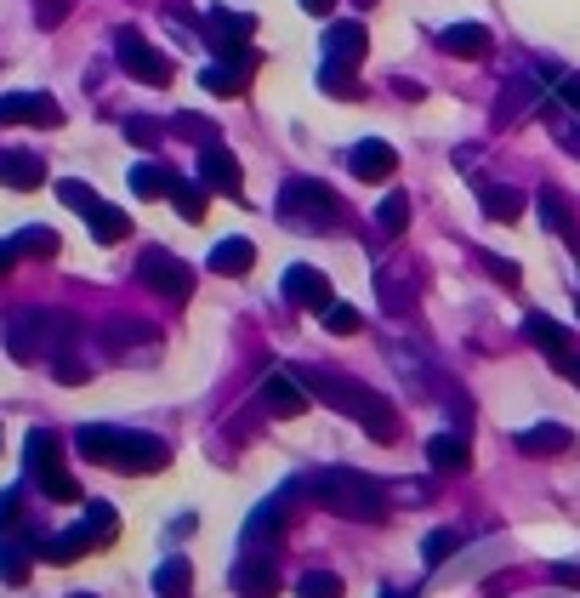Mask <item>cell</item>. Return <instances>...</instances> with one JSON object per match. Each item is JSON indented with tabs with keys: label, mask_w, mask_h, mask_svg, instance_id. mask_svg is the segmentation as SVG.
Returning <instances> with one entry per match:
<instances>
[{
	"label": "cell",
	"mask_w": 580,
	"mask_h": 598,
	"mask_svg": "<svg viewBox=\"0 0 580 598\" xmlns=\"http://www.w3.org/2000/svg\"><path fill=\"white\" fill-rule=\"evenodd\" d=\"M296 377L307 382V393H314L319 405H330V411H341L348 422H359L375 445H393V439H398V411H393L375 388L341 377V371H296Z\"/></svg>",
	"instance_id": "6da1fadb"
},
{
	"label": "cell",
	"mask_w": 580,
	"mask_h": 598,
	"mask_svg": "<svg viewBox=\"0 0 580 598\" xmlns=\"http://www.w3.org/2000/svg\"><path fill=\"white\" fill-rule=\"evenodd\" d=\"M75 445L86 461L114 468V474H160L171 461V445L160 434H136V427H114V422H86Z\"/></svg>",
	"instance_id": "7a4b0ae2"
},
{
	"label": "cell",
	"mask_w": 580,
	"mask_h": 598,
	"mask_svg": "<svg viewBox=\"0 0 580 598\" xmlns=\"http://www.w3.org/2000/svg\"><path fill=\"white\" fill-rule=\"evenodd\" d=\"M307 496L336 519H364V524L387 519V490L375 479H364V474H353V468H319L314 479H307Z\"/></svg>",
	"instance_id": "3957f363"
},
{
	"label": "cell",
	"mask_w": 580,
	"mask_h": 598,
	"mask_svg": "<svg viewBox=\"0 0 580 598\" xmlns=\"http://www.w3.org/2000/svg\"><path fill=\"white\" fill-rule=\"evenodd\" d=\"M114 530H120L114 508H109V502H91V513H86L75 530L52 536L41 558H52V564H75V558H80V553H91V547H109V542H114Z\"/></svg>",
	"instance_id": "277c9868"
},
{
	"label": "cell",
	"mask_w": 580,
	"mask_h": 598,
	"mask_svg": "<svg viewBox=\"0 0 580 598\" xmlns=\"http://www.w3.org/2000/svg\"><path fill=\"white\" fill-rule=\"evenodd\" d=\"M280 211H285L296 228H330V222L341 217L336 194H330L325 183H314V177H291V183L280 188Z\"/></svg>",
	"instance_id": "5b68a950"
},
{
	"label": "cell",
	"mask_w": 580,
	"mask_h": 598,
	"mask_svg": "<svg viewBox=\"0 0 580 598\" xmlns=\"http://www.w3.org/2000/svg\"><path fill=\"white\" fill-rule=\"evenodd\" d=\"M23 456H29V474L34 485H41L52 502H80V485L63 474V461H57V439L46 434V427H34V434L23 439Z\"/></svg>",
	"instance_id": "8992f818"
},
{
	"label": "cell",
	"mask_w": 580,
	"mask_h": 598,
	"mask_svg": "<svg viewBox=\"0 0 580 598\" xmlns=\"http://www.w3.org/2000/svg\"><path fill=\"white\" fill-rule=\"evenodd\" d=\"M114 57H120V69L131 80H143V86H171V80H177V63H171L160 46H149L136 29H120V35H114Z\"/></svg>",
	"instance_id": "52a82bcc"
},
{
	"label": "cell",
	"mask_w": 580,
	"mask_h": 598,
	"mask_svg": "<svg viewBox=\"0 0 580 598\" xmlns=\"http://www.w3.org/2000/svg\"><path fill=\"white\" fill-rule=\"evenodd\" d=\"M136 280H143L154 296H165V303H188V296H194V269L183 257L160 251V246L136 257Z\"/></svg>",
	"instance_id": "ba28073f"
},
{
	"label": "cell",
	"mask_w": 580,
	"mask_h": 598,
	"mask_svg": "<svg viewBox=\"0 0 580 598\" xmlns=\"http://www.w3.org/2000/svg\"><path fill=\"white\" fill-rule=\"evenodd\" d=\"M256 63H262L256 46H239V52H228L222 63H211V69L199 75V86L211 91V97H245V91H251V75H256Z\"/></svg>",
	"instance_id": "9c48e42d"
},
{
	"label": "cell",
	"mask_w": 580,
	"mask_h": 598,
	"mask_svg": "<svg viewBox=\"0 0 580 598\" xmlns=\"http://www.w3.org/2000/svg\"><path fill=\"white\" fill-rule=\"evenodd\" d=\"M228 581H233L239 598H273V592H280V570H273V553L256 547V542H245V553H239V564L228 570Z\"/></svg>",
	"instance_id": "30bf717a"
},
{
	"label": "cell",
	"mask_w": 580,
	"mask_h": 598,
	"mask_svg": "<svg viewBox=\"0 0 580 598\" xmlns=\"http://www.w3.org/2000/svg\"><path fill=\"white\" fill-rule=\"evenodd\" d=\"M256 393H262V405H267L273 416H302L307 405H314V393H307V382L291 371V365H273Z\"/></svg>",
	"instance_id": "8fae6325"
},
{
	"label": "cell",
	"mask_w": 580,
	"mask_h": 598,
	"mask_svg": "<svg viewBox=\"0 0 580 598\" xmlns=\"http://www.w3.org/2000/svg\"><path fill=\"white\" fill-rule=\"evenodd\" d=\"M0 126H63V109L46 91H7L0 97Z\"/></svg>",
	"instance_id": "7c38bea8"
},
{
	"label": "cell",
	"mask_w": 580,
	"mask_h": 598,
	"mask_svg": "<svg viewBox=\"0 0 580 598\" xmlns=\"http://www.w3.org/2000/svg\"><path fill=\"white\" fill-rule=\"evenodd\" d=\"M199 183L211 188V194H228V199L245 194V172H239V160L222 143H205L199 149Z\"/></svg>",
	"instance_id": "4fadbf2b"
},
{
	"label": "cell",
	"mask_w": 580,
	"mask_h": 598,
	"mask_svg": "<svg viewBox=\"0 0 580 598\" xmlns=\"http://www.w3.org/2000/svg\"><path fill=\"white\" fill-rule=\"evenodd\" d=\"M251 35H256V18H251V12H228V7H211V12H205V41H211L222 57L239 52V46H251Z\"/></svg>",
	"instance_id": "5bb4252c"
},
{
	"label": "cell",
	"mask_w": 580,
	"mask_h": 598,
	"mask_svg": "<svg viewBox=\"0 0 580 598\" xmlns=\"http://www.w3.org/2000/svg\"><path fill=\"white\" fill-rule=\"evenodd\" d=\"M285 296L296 308H307V314H325L336 296H330V280L319 274V269H307V262H291L285 269Z\"/></svg>",
	"instance_id": "9a60e30c"
},
{
	"label": "cell",
	"mask_w": 580,
	"mask_h": 598,
	"mask_svg": "<svg viewBox=\"0 0 580 598\" xmlns=\"http://www.w3.org/2000/svg\"><path fill=\"white\" fill-rule=\"evenodd\" d=\"M7 354L12 359H41L46 354V308H23L7 319Z\"/></svg>",
	"instance_id": "2e32d148"
},
{
	"label": "cell",
	"mask_w": 580,
	"mask_h": 598,
	"mask_svg": "<svg viewBox=\"0 0 580 598\" xmlns=\"http://www.w3.org/2000/svg\"><path fill=\"white\" fill-rule=\"evenodd\" d=\"M348 172H353L359 183H387V177L398 172V154H393V143H382V138H364V143L348 154Z\"/></svg>",
	"instance_id": "e0dca14e"
},
{
	"label": "cell",
	"mask_w": 580,
	"mask_h": 598,
	"mask_svg": "<svg viewBox=\"0 0 580 598\" xmlns=\"http://www.w3.org/2000/svg\"><path fill=\"white\" fill-rule=\"evenodd\" d=\"M540 80L535 75H512L506 86H501V97H495V126H512L518 115H529V109H540Z\"/></svg>",
	"instance_id": "ac0fdd59"
},
{
	"label": "cell",
	"mask_w": 580,
	"mask_h": 598,
	"mask_svg": "<svg viewBox=\"0 0 580 598\" xmlns=\"http://www.w3.org/2000/svg\"><path fill=\"white\" fill-rule=\"evenodd\" d=\"M46 183V160L29 154V149H7L0 154V188H18V194H34Z\"/></svg>",
	"instance_id": "d6986e66"
},
{
	"label": "cell",
	"mask_w": 580,
	"mask_h": 598,
	"mask_svg": "<svg viewBox=\"0 0 580 598\" xmlns=\"http://www.w3.org/2000/svg\"><path fill=\"white\" fill-rule=\"evenodd\" d=\"M438 52H450V57H490L495 52V35L484 23H450L438 35Z\"/></svg>",
	"instance_id": "ffe728a7"
},
{
	"label": "cell",
	"mask_w": 580,
	"mask_h": 598,
	"mask_svg": "<svg viewBox=\"0 0 580 598\" xmlns=\"http://www.w3.org/2000/svg\"><path fill=\"white\" fill-rule=\"evenodd\" d=\"M535 211H540V222L552 228V235L569 246V251H580V217L563 206V194L558 188H540V199H535Z\"/></svg>",
	"instance_id": "44dd1931"
},
{
	"label": "cell",
	"mask_w": 580,
	"mask_h": 598,
	"mask_svg": "<svg viewBox=\"0 0 580 598\" xmlns=\"http://www.w3.org/2000/svg\"><path fill=\"white\" fill-rule=\"evenodd\" d=\"M364 46H370V35H364V23H330L325 29V63H353L364 57Z\"/></svg>",
	"instance_id": "7402d4cb"
},
{
	"label": "cell",
	"mask_w": 580,
	"mask_h": 598,
	"mask_svg": "<svg viewBox=\"0 0 580 598\" xmlns=\"http://www.w3.org/2000/svg\"><path fill=\"white\" fill-rule=\"evenodd\" d=\"M427 461H433V474H467L472 450L461 434H438V439H427Z\"/></svg>",
	"instance_id": "603a6c76"
},
{
	"label": "cell",
	"mask_w": 580,
	"mask_h": 598,
	"mask_svg": "<svg viewBox=\"0 0 580 598\" xmlns=\"http://www.w3.org/2000/svg\"><path fill=\"white\" fill-rule=\"evenodd\" d=\"M569 445H574V434H569V427H558V422H540V427H524V434H518L524 456H558Z\"/></svg>",
	"instance_id": "cb8c5ba5"
},
{
	"label": "cell",
	"mask_w": 580,
	"mask_h": 598,
	"mask_svg": "<svg viewBox=\"0 0 580 598\" xmlns=\"http://www.w3.org/2000/svg\"><path fill=\"white\" fill-rule=\"evenodd\" d=\"M478 206H484V217H495V222H518L524 217V194L506 188V183H484L478 188Z\"/></svg>",
	"instance_id": "d4e9b609"
},
{
	"label": "cell",
	"mask_w": 580,
	"mask_h": 598,
	"mask_svg": "<svg viewBox=\"0 0 580 598\" xmlns=\"http://www.w3.org/2000/svg\"><path fill=\"white\" fill-rule=\"evenodd\" d=\"M524 337H529L540 354H552V359L569 354V330H563L552 314H529V319H524Z\"/></svg>",
	"instance_id": "484cf974"
},
{
	"label": "cell",
	"mask_w": 580,
	"mask_h": 598,
	"mask_svg": "<svg viewBox=\"0 0 580 598\" xmlns=\"http://www.w3.org/2000/svg\"><path fill=\"white\" fill-rule=\"evenodd\" d=\"M125 183H131V194H136V199H160V194H171V183H177V177H171L160 160H136Z\"/></svg>",
	"instance_id": "4316f807"
},
{
	"label": "cell",
	"mask_w": 580,
	"mask_h": 598,
	"mask_svg": "<svg viewBox=\"0 0 580 598\" xmlns=\"http://www.w3.org/2000/svg\"><path fill=\"white\" fill-rule=\"evenodd\" d=\"M211 269H217V274H251V269H256V246H251V240H222V246H211Z\"/></svg>",
	"instance_id": "83f0119b"
},
{
	"label": "cell",
	"mask_w": 580,
	"mask_h": 598,
	"mask_svg": "<svg viewBox=\"0 0 580 598\" xmlns=\"http://www.w3.org/2000/svg\"><path fill=\"white\" fill-rule=\"evenodd\" d=\"M375 228H382L387 240H398L404 228H409V194H404V188H393L382 206H375Z\"/></svg>",
	"instance_id": "f1b7e54d"
},
{
	"label": "cell",
	"mask_w": 580,
	"mask_h": 598,
	"mask_svg": "<svg viewBox=\"0 0 580 598\" xmlns=\"http://www.w3.org/2000/svg\"><path fill=\"white\" fill-rule=\"evenodd\" d=\"M86 222H91V235H97L102 246H120V240L131 235V217H125L120 206H97V211H91Z\"/></svg>",
	"instance_id": "f546056e"
},
{
	"label": "cell",
	"mask_w": 580,
	"mask_h": 598,
	"mask_svg": "<svg viewBox=\"0 0 580 598\" xmlns=\"http://www.w3.org/2000/svg\"><path fill=\"white\" fill-rule=\"evenodd\" d=\"M188 581H194L188 558H165L160 570H154V592H160V598H183V592H188Z\"/></svg>",
	"instance_id": "4dcf8cb0"
},
{
	"label": "cell",
	"mask_w": 580,
	"mask_h": 598,
	"mask_svg": "<svg viewBox=\"0 0 580 598\" xmlns=\"http://www.w3.org/2000/svg\"><path fill=\"white\" fill-rule=\"evenodd\" d=\"M143 330H136V319H109V325H97V348L102 354H125Z\"/></svg>",
	"instance_id": "1f68e13d"
},
{
	"label": "cell",
	"mask_w": 580,
	"mask_h": 598,
	"mask_svg": "<svg viewBox=\"0 0 580 598\" xmlns=\"http://www.w3.org/2000/svg\"><path fill=\"white\" fill-rule=\"evenodd\" d=\"M0 581L12 587L29 581V542H0Z\"/></svg>",
	"instance_id": "d6a6232c"
},
{
	"label": "cell",
	"mask_w": 580,
	"mask_h": 598,
	"mask_svg": "<svg viewBox=\"0 0 580 598\" xmlns=\"http://www.w3.org/2000/svg\"><path fill=\"white\" fill-rule=\"evenodd\" d=\"M456 547H461V536H456L450 524H444V530H427V542H422L427 570H438V564H450V553H456Z\"/></svg>",
	"instance_id": "836d02e7"
},
{
	"label": "cell",
	"mask_w": 580,
	"mask_h": 598,
	"mask_svg": "<svg viewBox=\"0 0 580 598\" xmlns=\"http://www.w3.org/2000/svg\"><path fill=\"white\" fill-rule=\"evenodd\" d=\"M171 206H177L188 222H199L205 217V183H183L177 177V183H171Z\"/></svg>",
	"instance_id": "e575fe53"
},
{
	"label": "cell",
	"mask_w": 580,
	"mask_h": 598,
	"mask_svg": "<svg viewBox=\"0 0 580 598\" xmlns=\"http://www.w3.org/2000/svg\"><path fill=\"white\" fill-rule=\"evenodd\" d=\"M57 199H63L68 211H80V217H91V211L102 206V199H97V194H91L80 177H63V183H57Z\"/></svg>",
	"instance_id": "d590c367"
},
{
	"label": "cell",
	"mask_w": 580,
	"mask_h": 598,
	"mask_svg": "<svg viewBox=\"0 0 580 598\" xmlns=\"http://www.w3.org/2000/svg\"><path fill=\"white\" fill-rule=\"evenodd\" d=\"M296 598H341V576H330V570H307V576L296 581Z\"/></svg>",
	"instance_id": "8d00e7d4"
},
{
	"label": "cell",
	"mask_w": 580,
	"mask_h": 598,
	"mask_svg": "<svg viewBox=\"0 0 580 598\" xmlns=\"http://www.w3.org/2000/svg\"><path fill=\"white\" fill-rule=\"evenodd\" d=\"M319 86L330 91V97H353L359 86H353V69L348 63H319Z\"/></svg>",
	"instance_id": "74e56055"
},
{
	"label": "cell",
	"mask_w": 580,
	"mask_h": 598,
	"mask_svg": "<svg viewBox=\"0 0 580 598\" xmlns=\"http://www.w3.org/2000/svg\"><path fill=\"white\" fill-rule=\"evenodd\" d=\"M12 240H18L23 257H52V251H57V235H52V228H23V235H12Z\"/></svg>",
	"instance_id": "f35d334b"
},
{
	"label": "cell",
	"mask_w": 580,
	"mask_h": 598,
	"mask_svg": "<svg viewBox=\"0 0 580 598\" xmlns=\"http://www.w3.org/2000/svg\"><path fill=\"white\" fill-rule=\"evenodd\" d=\"M171 126H177V131H183V138H194L199 149H205V143H217V126H211V120H205V115H177V120H171Z\"/></svg>",
	"instance_id": "ab89813d"
},
{
	"label": "cell",
	"mask_w": 580,
	"mask_h": 598,
	"mask_svg": "<svg viewBox=\"0 0 580 598\" xmlns=\"http://www.w3.org/2000/svg\"><path fill=\"white\" fill-rule=\"evenodd\" d=\"M375 291H382V303H387L393 314H404L409 303H416V291H404V285H398L393 274H382V280H375Z\"/></svg>",
	"instance_id": "60d3db41"
},
{
	"label": "cell",
	"mask_w": 580,
	"mask_h": 598,
	"mask_svg": "<svg viewBox=\"0 0 580 598\" xmlns=\"http://www.w3.org/2000/svg\"><path fill=\"white\" fill-rule=\"evenodd\" d=\"M325 325L336 330V337H353V330H359V308H348V303H330V308H325Z\"/></svg>",
	"instance_id": "b9f144b4"
},
{
	"label": "cell",
	"mask_w": 580,
	"mask_h": 598,
	"mask_svg": "<svg viewBox=\"0 0 580 598\" xmlns=\"http://www.w3.org/2000/svg\"><path fill=\"white\" fill-rule=\"evenodd\" d=\"M125 138H131V143H143V149H154V143H160V126L143 120V115H131V120H125Z\"/></svg>",
	"instance_id": "7bdbcfd3"
},
{
	"label": "cell",
	"mask_w": 580,
	"mask_h": 598,
	"mask_svg": "<svg viewBox=\"0 0 580 598\" xmlns=\"http://www.w3.org/2000/svg\"><path fill=\"white\" fill-rule=\"evenodd\" d=\"M86 377H91V371H86V365H80L75 354H63V359H57V382H63V388H80Z\"/></svg>",
	"instance_id": "ee69618b"
},
{
	"label": "cell",
	"mask_w": 580,
	"mask_h": 598,
	"mask_svg": "<svg viewBox=\"0 0 580 598\" xmlns=\"http://www.w3.org/2000/svg\"><path fill=\"white\" fill-rule=\"evenodd\" d=\"M34 18H41V29H57L68 18V0H34Z\"/></svg>",
	"instance_id": "f6af8a7d"
},
{
	"label": "cell",
	"mask_w": 580,
	"mask_h": 598,
	"mask_svg": "<svg viewBox=\"0 0 580 598\" xmlns=\"http://www.w3.org/2000/svg\"><path fill=\"white\" fill-rule=\"evenodd\" d=\"M18 513H23V496L18 490H0V530L18 524Z\"/></svg>",
	"instance_id": "bcb514c9"
},
{
	"label": "cell",
	"mask_w": 580,
	"mask_h": 598,
	"mask_svg": "<svg viewBox=\"0 0 580 598\" xmlns=\"http://www.w3.org/2000/svg\"><path fill=\"white\" fill-rule=\"evenodd\" d=\"M484 269H490L501 285H518V262H506V257H484Z\"/></svg>",
	"instance_id": "7dc6e473"
},
{
	"label": "cell",
	"mask_w": 580,
	"mask_h": 598,
	"mask_svg": "<svg viewBox=\"0 0 580 598\" xmlns=\"http://www.w3.org/2000/svg\"><path fill=\"white\" fill-rule=\"evenodd\" d=\"M546 576H552L558 587H574V592H580V564H552Z\"/></svg>",
	"instance_id": "c3c4849f"
},
{
	"label": "cell",
	"mask_w": 580,
	"mask_h": 598,
	"mask_svg": "<svg viewBox=\"0 0 580 598\" xmlns=\"http://www.w3.org/2000/svg\"><path fill=\"white\" fill-rule=\"evenodd\" d=\"M552 365H558V371H563V377H569V382L580 388V354H558Z\"/></svg>",
	"instance_id": "681fc988"
},
{
	"label": "cell",
	"mask_w": 580,
	"mask_h": 598,
	"mask_svg": "<svg viewBox=\"0 0 580 598\" xmlns=\"http://www.w3.org/2000/svg\"><path fill=\"white\" fill-rule=\"evenodd\" d=\"M23 251H18V240H0V274H12V262H18Z\"/></svg>",
	"instance_id": "f907efd6"
},
{
	"label": "cell",
	"mask_w": 580,
	"mask_h": 598,
	"mask_svg": "<svg viewBox=\"0 0 580 598\" xmlns=\"http://www.w3.org/2000/svg\"><path fill=\"white\" fill-rule=\"evenodd\" d=\"M330 7H336V0H302V12H314V18H325Z\"/></svg>",
	"instance_id": "816d5d0a"
},
{
	"label": "cell",
	"mask_w": 580,
	"mask_h": 598,
	"mask_svg": "<svg viewBox=\"0 0 580 598\" xmlns=\"http://www.w3.org/2000/svg\"><path fill=\"white\" fill-rule=\"evenodd\" d=\"M382 598H404V592H382Z\"/></svg>",
	"instance_id": "f5cc1de1"
},
{
	"label": "cell",
	"mask_w": 580,
	"mask_h": 598,
	"mask_svg": "<svg viewBox=\"0 0 580 598\" xmlns=\"http://www.w3.org/2000/svg\"><path fill=\"white\" fill-rule=\"evenodd\" d=\"M75 598H91V592H75Z\"/></svg>",
	"instance_id": "db71d44e"
},
{
	"label": "cell",
	"mask_w": 580,
	"mask_h": 598,
	"mask_svg": "<svg viewBox=\"0 0 580 598\" xmlns=\"http://www.w3.org/2000/svg\"><path fill=\"white\" fill-rule=\"evenodd\" d=\"M359 7H370V0H359Z\"/></svg>",
	"instance_id": "11a10c76"
}]
</instances>
